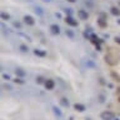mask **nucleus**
Wrapping results in <instances>:
<instances>
[{
  "label": "nucleus",
  "instance_id": "1",
  "mask_svg": "<svg viewBox=\"0 0 120 120\" xmlns=\"http://www.w3.org/2000/svg\"><path fill=\"white\" fill-rule=\"evenodd\" d=\"M105 63L108 64V65H111V66H114L116 65V64L119 63V58L116 56L114 52H108L106 55H105Z\"/></svg>",
  "mask_w": 120,
  "mask_h": 120
},
{
  "label": "nucleus",
  "instance_id": "2",
  "mask_svg": "<svg viewBox=\"0 0 120 120\" xmlns=\"http://www.w3.org/2000/svg\"><path fill=\"white\" fill-rule=\"evenodd\" d=\"M100 118H101V120H114L115 115L111 111H103L100 114Z\"/></svg>",
  "mask_w": 120,
  "mask_h": 120
},
{
  "label": "nucleus",
  "instance_id": "3",
  "mask_svg": "<svg viewBox=\"0 0 120 120\" xmlns=\"http://www.w3.org/2000/svg\"><path fill=\"white\" fill-rule=\"evenodd\" d=\"M24 22L29 26H33L34 24H35V20H34V18L31 16V15H25L24 16Z\"/></svg>",
  "mask_w": 120,
  "mask_h": 120
},
{
  "label": "nucleus",
  "instance_id": "4",
  "mask_svg": "<svg viewBox=\"0 0 120 120\" xmlns=\"http://www.w3.org/2000/svg\"><path fill=\"white\" fill-rule=\"evenodd\" d=\"M65 22L68 25H70V26H78V21L75 20L73 16H66L65 18Z\"/></svg>",
  "mask_w": 120,
  "mask_h": 120
},
{
  "label": "nucleus",
  "instance_id": "5",
  "mask_svg": "<svg viewBox=\"0 0 120 120\" xmlns=\"http://www.w3.org/2000/svg\"><path fill=\"white\" fill-rule=\"evenodd\" d=\"M44 85H45V88H46V90H52L55 86V82H54V80H51V79H48Z\"/></svg>",
  "mask_w": 120,
  "mask_h": 120
},
{
  "label": "nucleus",
  "instance_id": "6",
  "mask_svg": "<svg viewBox=\"0 0 120 120\" xmlns=\"http://www.w3.org/2000/svg\"><path fill=\"white\" fill-rule=\"evenodd\" d=\"M78 16L80 18L81 20H88L89 14H88V11H85V10H79L78 11Z\"/></svg>",
  "mask_w": 120,
  "mask_h": 120
},
{
  "label": "nucleus",
  "instance_id": "7",
  "mask_svg": "<svg viewBox=\"0 0 120 120\" xmlns=\"http://www.w3.org/2000/svg\"><path fill=\"white\" fill-rule=\"evenodd\" d=\"M90 41H91L93 44H95V45H100L101 43H103V40L101 39H99V38H98L96 35H90Z\"/></svg>",
  "mask_w": 120,
  "mask_h": 120
},
{
  "label": "nucleus",
  "instance_id": "8",
  "mask_svg": "<svg viewBox=\"0 0 120 120\" xmlns=\"http://www.w3.org/2000/svg\"><path fill=\"white\" fill-rule=\"evenodd\" d=\"M50 31L54 34V35H59V34H60V28H59V25H56V24L50 25Z\"/></svg>",
  "mask_w": 120,
  "mask_h": 120
},
{
  "label": "nucleus",
  "instance_id": "9",
  "mask_svg": "<svg viewBox=\"0 0 120 120\" xmlns=\"http://www.w3.org/2000/svg\"><path fill=\"white\" fill-rule=\"evenodd\" d=\"M98 25H99L100 28L104 29V28H106V26H108V22H106V20H105L103 16H101V18L98 19Z\"/></svg>",
  "mask_w": 120,
  "mask_h": 120
},
{
  "label": "nucleus",
  "instance_id": "10",
  "mask_svg": "<svg viewBox=\"0 0 120 120\" xmlns=\"http://www.w3.org/2000/svg\"><path fill=\"white\" fill-rule=\"evenodd\" d=\"M74 109L78 110L79 112H82V111H85V105H82L80 103H76V104H74Z\"/></svg>",
  "mask_w": 120,
  "mask_h": 120
},
{
  "label": "nucleus",
  "instance_id": "11",
  "mask_svg": "<svg viewBox=\"0 0 120 120\" xmlns=\"http://www.w3.org/2000/svg\"><path fill=\"white\" fill-rule=\"evenodd\" d=\"M15 74H16V76L18 78H24L25 75H26V73L22 69H20V68H18V69H15Z\"/></svg>",
  "mask_w": 120,
  "mask_h": 120
},
{
  "label": "nucleus",
  "instance_id": "12",
  "mask_svg": "<svg viewBox=\"0 0 120 120\" xmlns=\"http://www.w3.org/2000/svg\"><path fill=\"white\" fill-rule=\"evenodd\" d=\"M34 54H35L36 56H46V51H44V50H40V49H35L34 50Z\"/></svg>",
  "mask_w": 120,
  "mask_h": 120
},
{
  "label": "nucleus",
  "instance_id": "13",
  "mask_svg": "<svg viewBox=\"0 0 120 120\" xmlns=\"http://www.w3.org/2000/svg\"><path fill=\"white\" fill-rule=\"evenodd\" d=\"M110 76L112 78V80H114V81H120V75L118 74V73H116V71H111V73H110Z\"/></svg>",
  "mask_w": 120,
  "mask_h": 120
},
{
  "label": "nucleus",
  "instance_id": "14",
  "mask_svg": "<svg viewBox=\"0 0 120 120\" xmlns=\"http://www.w3.org/2000/svg\"><path fill=\"white\" fill-rule=\"evenodd\" d=\"M110 13H111L112 15H115V16H119V15H120V10H119L116 6H112L111 9H110Z\"/></svg>",
  "mask_w": 120,
  "mask_h": 120
},
{
  "label": "nucleus",
  "instance_id": "15",
  "mask_svg": "<svg viewBox=\"0 0 120 120\" xmlns=\"http://www.w3.org/2000/svg\"><path fill=\"white\" fill-rule=\"evenodd\" d=\"M60 104H61L63 106H65V108H68L70 105L69 104V100H68L66 98H61V99H60Z\"/></svg>",
  "mask_w": 120,
  "mask_h": 120
},
{
  "label": "nucleus",
  "instance_id": "16",
  "mask_svg": "<svg viewBox=\"0 0 120 120\" xmlns=\"http://www.w3.org/2000/svg\"><path fill=\"white\" fill-rule=\"evenodd\" d=\"M52 111H54V114H55V115H58V116H61V115H63L61 110H60L58 106H52Z\"/></svg>",
  "mask_w": 120,
  "mask_h": 120
},
{
  "label": "nucleus",
  "instance_id": "17",
  "mask_svg": "<svg viewBox=\"0 0 120 120\" xmlns=\"http://www.w3.org/2000/svg\"><path fill=\"white\" fill-rule=\"evenodd\" d=\"M13 81L15 82V84H24V82H25L24 80H22V78H18V76L15 78V79H14Z\"/></svg>",
  "mask_w": 120,
  "mask_h": 120
},
{
  "label": "nucleus",
  "instance_id": "18",
  "mask_svg": "<svg viewBox=\"0 0 120 120\" xmlns=\"http://www.w3.org/2000/svg\"><path fill=\"white\" fill-rule=\"evenodd\" d=\"M45 81L46 80H44L43 76H38L36 78V84H45Z\"/></svg>",
  "mask_w": 120,
  "mask_h": 120
},
{
  "label": "nucleus",
  "instance_id": "19",
  "mask_svg": "<svg viewBox=\"0 0 120 120\" xmlns=\"http://www.w3.org/2000/svg\"><path fill=\"white\" fill-rule=\"evenodd\" d=\"M35 13H36L38 15H43L44 11H43V9H41L40 6H35Z\"/></svg>",
  "mask_w": 120,
  "mask_h": 120
},
{
  "label": "nucleus",
  "instance_id": "20",
  "mask_svg": "<svg viewBox=\"0 0 120 120\" xmlns=\"http://www.w3.org/2000/svg\"><path fill=\"white\" fill-rule=\"evenodd\" d=\"M1 19H3V20H9V19H10V15L6 14V13H1Z\"/></svg>",
  "mask_w": 120,
  "mask_h": 120
},
{
  "label": "nucleus",
  "instance_id": "21",
  "mask_svg": "<svg viewBox=\"0 0 120 120\" xmlns=\"http://www.w3.org/2000/svg\"><path fill=\"white\" fill-rule=\"evenodd\" d=\"M20 50H21L22 52H26V51L29 50V49H28V46H26V45H24V44H21V45H20Z\"/></svg>",
  "mask_w": 120,
  "mask_h": 120
},
{
  "label": "nucleus",
  "instance_id": "22",
  "mask_svg": "<svg viewBox=\"0 0 120 120\" xmlns=\"http://www.w3.org/2000/svg\"><path fill=\"white\" fill-rule=\"evenodd\" d=\"M66 35L70 38V39H74V33L71 30H66Z\"/></svg>",
  "mask_w": 120,
  "mask_h": 120
},
{
  "label": "nucleus",
  "instance_id": "23",
  "mask_svg": "<svg viewBox=\"0 0 120 120\" xmlns=\"http://www.w3.org/2000/svg\"><path fill=\"white\" fill-rule=\"evenodd\" d=\"M65 13H66V16H71L73 11H71V9H65Z\"/></svg>",
  "mask_w": 120,
  "mask_h": 120
},
{
  "label": "nucleus",
  "instance_id": "24",
  "mask_svg": "<svg viewBox=\"0 0 120 120\" xmlns=\"http://www.w3.org/2000/svg\"><path fill=\"white\" fill-rule=\"evenodd\" d=\"M3 79H5V80H10V75L9 74H3Z\"/></svg>",
  "mask_w": 120,
  "mask_h": 120
},
{
  "label": "nucleus",
  "instance_id": "25",
  "mask_svg": "<svg viewBox=\"0 0 120 120\" xmlns=\"http://www.w3.org/2000/svg\"><path fill=\"white\" fill-rule=\"evenodd\" d=\"M14 26H15V28H18V29H21V24H20V22H16V21H15V22H14Z\"/></svg>",
  "mask_w": 120,
  "mask_h": 120
},
{
  "label": "nucleus",
  "instance_id": "26",
  "mask_svg": "<svg viewBox=\"0 0 120 120\" xmlns=\"http://www.w3.org/2000/svg\"><path fill=\"white\" fill-rule=\"evenodd\" d=\"M86 65H88V66H91V68H94V66H95V64H94L93 61H88V63H86Z\"/></svg>",
  "mask_w": 120,
  "mask_h": 120
},
{
  "label": "nucleus",
  "instance_id": "27",
  "mask_svg": "<svg viewBox=\"0 0 120 120\" xmlns=\"http://www.w3.org/2000/svg\"><path fill=\"white\" fill-rule=\"evenodd\" d=\"M114 40H115V43H118V44H120V38H118V36H116V38H115Z\"/></svg>",
  "mask_w": 120,
  "mask_h": 120
},
{
  "label": "nucleus",
  "instance_id": "28",
  "mask_svg": "<svg viewBox=\"0 0 120 120\" xmlns=\"http://www.w3.org/2000/svg\"><path fill=\"white\" fill-rule=\"evenodd\" d=\"M95 46H96V50H98V51H100V50H101V48H100V45H95Z\"/></svg>",
  "mask_w": 120,
  "mask_h": 120
},
{
  "label": "nucleus",
  "instance_id": "29",
  "mask_svg": "<svg viewBox=\"0 0 120 120\" xmlns=\"http://www.w3.org/2000/svg\"><path fill=\"white\" fill-rule=\"evenodd\" d=\"M55 16H56V18H61V14H60V13H56Z\"/></svg>",
  "mask_w": 120,
  "mask_h": 120
},
{
  "label": "nucleus",
  "instance_id": "30",
  "mask_svg": "<svg viewBox=\"0 0 120 120\" xmlns=\"http://www.w3.org/2000/svg\"><path fill=\"white\" fill-rule=\"evenodd\" d=\"M4 88H5V89H9V90H11V86H10V85H5Z\"/></svg>",
  "mask_w": 120,
  "mask_h": 120
},
{
  "label": "nucleus",
  "instance_id": "31",
  "mask_svg": "<svg viewBox=\"0 0 120 120\" xmlns=\"http://www.w3.org/2000/svg\"><path fill=\"white\" fill-rule=\"evenodd\" d=\"M68 1H69V3H75L76 0H68Z\"/></svg>",
  "mask_w": 120,
  "mask_h": 120
},
{
  "label": "nucleus",
  "instance_id": "32",
  "mask_svg": "<svg viewBox=\"0 0 120 120\" xmlns=\"http://www.w3.org/2000/svg\"><path fill=\"white\" fill-rule=\"evenodd\" d=\"M43 1H45V3H50L51 0H43Z\"/></svg>",
  "mask_w": 120,
  "mask_h": 120
},
{
  "label": "nucleus",
  "instance_id": "33",
  "mask_svg": "<svg viewBox=\"0 0 120 120\" xmlns=\"http://www.w3.org/2000/svg\"><path fill=\"white\" fill-rule=\"evenodd\" d=\"M118 90H119V91H118V93H119V96H120V88H119Z\"/></svg>",
  "mask_w": 120,
  "mask_h": 120
},
{
  "label": "nucleus",
  "instance_id": "34",
  "mask_svg": "<svg viewBox=\"0 0 120 120\" xmlns=\"http://www.w3.org/2000/svg\"><path fill=\"white\" fill-rule=\"evenodd\" d=\"M114 120H119V119H114Z\"/></svg>",
  "mask_w": 120,
  "mask_h": 120
},
{
  "label": "nucleus",
  "instance_id": "35",
  "mask_svg": "<svg viewBox=\"0 0 120 120\" xmlns=\"http://www.w3.org/2000/svg\"><path fill=\"white\" fill-rule=\"evenodd\" d=\"M119 101H120V96H119Z\"/></svg>",
  "mask_w": 120,
  "mask_h": 120
},
{
  "label": "nucleus",
  "instance_id": "36",
  "mask_svg": "<svg viewBox=\"0 0 120 120\" xmlns=\"http://www.w3.org/2000/svg\"><path fill=\"white\" fill-rule=\"evenodd\" d=\"M119 6H120V3H119Z\"/></svg>",
  "mask_w": 120,
  "mask_h": 120
}]
</instances>
